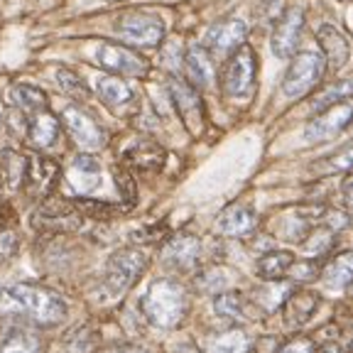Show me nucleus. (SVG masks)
<instances>
[{"instance_id":"f257e3e1","label":"nucleus","mask_w":353,"mask_h":353,"mask_svg":"<svg viewBox=\"0 0 353 353\" xmlns=\"http://www.w3.org/2000/svg\"><path fill=\"white\" fill-rule=\"evenodd\" d=\"M0 314L20 316L37 326H57L66 316V302L50 287L10 285L0 290Z\"/></svg>"},{"instance_id":"f03ea898","label":"nucleus","mask_w":353,"mask_h":353,"mask_svg":"<svg viewBox=\"0 0 353 353\" xmlns=\"http://www.w3.org/2000/svg\"><path fill=\"white\" fill-rule=\"evenodd\" d=\"M143 312L157 329H174L189 312V294L174 280H154L143 297Z\"/></svg>"},{"instance_id":"7ed1b4c3","label":"nucleus","mask_w":353,"mask_h":353,"mask_svg":"<svg viewBox=\"0 0 353 353\" xmlns=\"http://www.w3.org/2000/svg\"><path fill=\"white\" fill-rule=\"evenodd\" d=\"M145 255L140 250H118L110 255L108 265H105L103 280H101V297L103 299H118L125 294L130 285H135L145 270Z\"/></svg>"},{"instance_id":"20e7f679","label":"nucleus","mask_w":353,"mask_h":353,"mask_svg":"<svg viewBox=\"0 0 353 353\" xmlns=\"http://www.w3.org/2000/svg\"><path fill=\"white\" fill-rule=\"evenodd\" d=\"M326 72V59L319 52H299L290 66H287L285 79H282V94L287 99H302L307 96L316 83L321 81Z\"/></svg>"},{"instance_id":"39448f33","label":"nucleus","mask_w":353,"mask_h":353,"mask_svg":"<svg viewBox=\"0 0 353 353\" xmlns=\"http://www.w3.org/2000/svg\"><path fill=\"white\" fill-rule=\"evenodd\" d=\"M255 74H258V57L245 44V47H241L228 59L226 69H223V94L228 99H238V101L248 99L253 94Z\"/></svg>"},{"instance_id":"423d86ee","label":"nucleus","mask_w":353,"mask_h":353,"mask_svg":"<svg viewBox=\"0 0 353 353\" xmlns=\"http://www.w3.org/2000/svg\"><path fill=\"white\" fill-rule=\"evenodd\" d=\"M116 32L135 47H157L165 37V22L150 12H125L118 17Z\"/></svg>"},{"instance_id":"0eeeda50","label":"nucleus","mask_w":353,"mask_h":353,"mask_svg":"<svg viewBox=\"0 0 353 353\" xmlns=\"http://www.w3.org/2000/svg\"><path fill=\"white\" fill-rule=\"evenodd\" d=\"M96 61L103 66L105 72L118 74V77H145L150 72V61L143 54L113 42L101 44L96 50Z\"/></svg>"},{"instance_id":"6e6552de","label":"nucleus","mask_w":353,"mask_h":353,"mask_svg":"<svg viewBox=\"0 0 353 353\" xmlns=\"http://www.w3.org/2000/svg\"><path fill=\"white\" fill-rule=\"evenodd\" d=\"M61 123L66 125L69 135L74 138V143L79 148L94 152V150H101L105 145V130L88 116L86 110H81L79 105H69L61 113Z\"/></svg>"},{"instance_id":"1a4fd4ad","label":"nucleus","mask_w":353,"mask_h":353,"mask_svg":"<svg viewBox=\"0 0 353 353\" xmlns=\"http://www.w3.org/2000/svg\"><path fill=\"white\" fill-rule=\"evenodd\" d=\"M34 226H42L44 231H74L81 223V211L74 201L66 199H44L32 219Z\"/></svg>"},{"instance_id":"9d476101","label":"nucleus","mask_w":353,"mask_h":353,"mask_svg":"<svg viewBox=\"0 0 353 353\" xmlns=\"http://www.w3.org/2000/svg\"><path fill=\"white\" fill-rule=\"evenodd\" d=\"M245 37H248V28H245L243 20H238V17H233V20H221L209 28L204 47L211 54L233 57L241 47H245Z\"/></svg>"},{"instance_id":"9b49d317","label":"nucleus","mask_w":353,"mask_h":353,"mask_svg":"<svg viewBox=\"0 0 353 353\" xmlns=\"http://www.w3.org/2000/svg\"><path fill=\"white\" fill-rule=\"evenodd\" d=\"M351 121H353L351 103H341L329 110H321V113H316V116L309 121V125L304 128V140H307V143H324V140L339 135Z\"/></svg>"},{"instance_id":"f8f14e48","label":"nucleus","mask_w":353,"mask_h":353,"mask_svg":"<svg viewBox=\"0 0 353 353\" xmlns=\"http://www.w3.org/2000/svg\"><path fill=\"white\" fill-rule=\"evenodd\" d=\"M304 30V10L297 6L287 8L285 15L275 22V30H272V52L280 59H287L290 54H294L299 44V37H302Z\"/></svg>"},{"instance_id":"ddd939ff","label":"nucleus","mask_w":353,"mask_h":353,"mask_svg":"<svg viewBox=\"0 0 353 353\" xmlns=\"http://www.w3.org/2000/svg\"><path fill=\"white\" fill-rule=\"evenodd\" d=\"M170 96H172V103H174L176 113L182 116L184 125L192 132H199V128L204 123V105H201L196 88L189 81H184V79L174 77L170 81Z\"/></svg>"},{"instance_id":"4468645a","label":"nucleus","mask_w":353,"mask_h":353,"mask_svg":"<svg viewBox=\"0 0 353 353\" xmlns=\"http://www.w3.org/2000/svg\"><path fill=\"white\" fill-rule=\"evenodd\" d=\"M162 260L167 268L176 272H194L199 268V260H201V243L192 233H179L165 245Z\"/></svg>"},{"instance_id":"2eb2a0df","label":"nucleus","mask_w":353,"mask_h":353,"mask_svg":"<svg viewBox=\"0 0 353 353\" xmlns=\"http://www.w3.org/2000/svg\"><path fill=\"white\" fill-rule=\"evenodd\" d=\"M57 176H59V165L44 154H30L25 162V189L32 196H47L54 187Z\"/></svg>"},{"instance_id":"dca6fc26","label":"nucleus","mask_w":353,"mask_h":353,"mask_svg":"<svg viewBox=\"0 0 353 353\" xmlns=\"http://www.w3.org/2000/svg\"><path fill=\"white\" fill-rule=\"evenodd\" d=\"M216 228H219L223 236H231V238L253 236L255 228H258V214L245 204H233L219 216Z\"/></svg>"},{"instance_id":"f3484780","label":"nucleus","mask_w":353,"mask_h":353,"mask_svg":"<svg viewBox=\"0 0 353 353\" xmlns=\"http://www.w3.org/2000/svg\"><path fill=\"white\" fill-rule=\"evenodd\" d=\"M165 150L152 140H138L123 152V165L135 172H160L165 165Z\"/></svg>"},{"instance_id":"a211bd4d","label":"nucleus","mask_w":353,"mask_h":353,"mask_svg":"<svg viewBox=\"0 0 353 353\" xmlns=\"http://www.w3.org/2000/svg\"><path fill=\"white\" fill-rule=\"evenodd\" d=\"M66 179L72 184L74 192L79 194H91L94 189H99L101 184V165L94 154H77L74 162L69 165Z\"/></svg>"},{"instance_id":"6ab92c4d","label":"nucleus","mask_w":353,"mask_h":353,"mask_svg":"<svg viewBox=\"0 0 353 353\" xmlns=\"http://www.w3.org/2000/svg\"><path fill=\"white\" fill-rule=\"evenodd\" d=\"M316 304H319V294L314 290H297V292H290L282 304L285 309V324L290 329H302L312 314L316 312Z\"/></svg>"},{"instance_id":"aec40b11","label":"nucleus","mask_w":353,"mask_h":353,"mask_svg":"<svg viewBox=\"0 0 353 353\" xmlns=\"http://www.w3.org/2000/svg\"><path fill=\"white\" fill-rule=\"evenodd\" d=\"M316 39H319V47L324 52V59L331 69H341L343 64L351 57V47H348V39L343 37V32L339 28H334L331 22L321 25L319 32H316Z\"/></svg>"},{"instance_id":"412c9836","label":"nucleus","mask_w":353,"mask_h":353,"mask_svg":"<svg viewBox=\"0 0 353 353\" xmlns=\"http://www.w3.org/2000/svg\"><path fill=\"white\" fill-rule=\"evenodd\" d=\"M184 69H187L189 83L194 88H206L214 81V61H211V52L204 44H192L184 54Z\"/></svg>"},{"instance_id":"4be33fe9","label":"nucleus","mask_w":353,"mask_h":353,"mask_svg":"<svg viewBox=\"0 0 353 353\" xmlns=\"http://www.w3.org/2000/svg\"><path fill=\"white\" fill-rule=\"evenodd\" d=\"M44 341L30 326H15L6 334L0 343V353H42Z\"/></svg>"},{"instance_id":"5701e85b","label":"nucleus","mask_w":353,"mask_h":353,"mask_svg":"<svg viewBox=\"0 0 353 353\" xmlns=\"http://www.w3.org/2000/svg\"><path fill=\"white\" fill-rule=\"evenodd\" d=\"M28 138L39 150L52 148L57 143V138H59V118L47 113V110L32 116V121L28 125Z\"/></svg>"},{"instance_id":"b1692460","label":"nucleus","mask_w":353,"mask_h":353,"mask_svg":"<svg viewBox=\"0 0 353 353\" xmlns=\"http://www.w3.org/2000/svg\"><path fill=\"white\" fill-rule=\"evenodd\" d=\"M321 277H324L329 290H343V287L353 285V250H346V253L329 260L324 265Z\"/></svg>"},{"instance_id":"393cba45","label":"nucleus","mask_w":353,"mask_h":353,"mask_svg":"<svg viewBox=\"0 0 353 353\" xmlns=\"http://www.w3.org/2000/svg\"><path fill=\"white\" fill-rule=\"evenodd\" d=\"M10 101L12 105H17L20 110L30 113V116H37V113H44L47 110V94L42 88L32 86V83H15L10 88Z\"/></svg>"},{"instance_id":"a878e982","label":"nucleus","mask_w":353,"mask_h":353,"mask_svg":"<svg viewBox=\"0 0 353 353\" xmlns=\"http://www.w3.org/2000/svg\"><path fill=\"white\" fill-rule=\"evenodd\" d=\"M294 265V258L290 250H270L258 260V275L268 282H277L285 275H290V268Z\"/></svg>"},{"instance_id":"bb28decb","label":"nucleus","mask_w":353,"mask_h":353,"mask_svg":"<svg viewBox=\"0 0 353 353\" xmlns=\"http://www.w3.org/2000/svg\"><path fill=\"white\" fill-rule=\"evenodd\" d=\"M96 91H99L101 101L110 108H121L132 101V88L121 77H101L96 81Z\"/></svg>"},{"instance_id":"cd10ccee","label":"nucleus","mask_w":353,"mask_h":353,"mask_svg":"<svg viewBox=\"0 0 353 353\" xmlns=\"http://www.w3.org/2000/svg\"><path fill=\"white\" fill-rule=\"evenodd\" d=\"M216 307V314L223 316V319H231L236 324H245L250 319V312H248V299L243 297L241 292H223L216 297L214 302Z\"/></svg>"},{"instance_id":"c85d7f7f","label":"nucleus","mask_w":353,"mask_h":353,"mask_svg":"<svg viewBox=\"0 0 353 353\" xmlns=\"http://www.w3.org/2000/svg\"><path fill=\"white\" fill-rule=\"evenodd\" d=\"M348 99H353V79H341V81L331 83L329 88H324L314 101H312V110L321 113V110H329L334 105L346 103Z\"/></svg>"},{"instance_id":"c756f323","label":"nucleus","mask_w":353,"mask_h":353,"mask_svg":"<svg viewBox=\"0 0 353 353\" xmlns=\"http://www.w3.org/2000/svg\"><path fill=\"white\" fill-rule=\"evenodd\" d=\"M209 348L211 353H250V341L245 331L226 329L209 339Z\"/></svg>"},{"instance_id":"7c9ffc66","label":"nucleus","mask_w":353,"mask_h":353,"mask_svg":"<svg viewBox=\"0 0 353 353\" xmlns=\"http://www.w3.org/2000/svg\"><path fill=\"white\" fill-rule=\"evenodd\" d=\"M25 162L28 157H22V154H15V152H6L3 154V176H6L8 187H20L22 179H25Z\"/></svg>"},{"instance_id":"2f4dec72","label":"nucleus","mask_w":353,"mask_h":353,"mask_svg":"<svg viewBox=\"0 0 353 353\" xmlns=\"http://www.w3.org/2000/svg\"><path fill=\"white\" fill-rule=\"evenodd\" d=\"M17 248H20V238H17L12 223H0V268L15 258Z\"/></svg>"},{"instance_id":"473e14b6","label":"nucleus","mask_w":353,"mask_h":353,"mask_svg":"<svg viewBox=\"0 0 353 353\" xmlns=\"http://www.w3.org/2000/svg\"><path fill=\"white\" fill-rule=\"evenodd\" d=\"M66 351L69 353H94L96 351V336L88 331V326H81L66 339Z\"/></svg>"},{"instance_id":"72a5a7b5","label":"nucleus","mask_w":353,"mask_h":353,"mask_svg":"<svg viewBox=\"0 0 353 353\" xmlns=\"http://www.w3.org/2000/svg\"><path fill=\"white\" fill-rule=\"evenodd\" d=\"M57 83H59V88L64 91V94L74 96V99H86L88 96L86 83H83L74 72H69V69H59V72H57Z\"/></svg>"},{"instance_id":"f704fd0d","label":"nucleus","mask_w":353,"mask_h":353,"mask_svg":"<svg viewBox=\"0 0 353 353\" xmlns=\"http://www.w3.org/2000/svg\"><path fill=\"white\" fill-rule=\"evenodd\" d=\"M321 272H324V265H321L319 260H302V263H294L292 268H290V275H292L294 280H299V282L316 280Z\"/></svg>"},{"instance_id":"c9c22d12","label":"nucleus","mask_w":353,"mask_h":353,"mask_svg":"<svg viewBox=\"0 0 353 353\" xmlns=\"http://www.w3.org/2000/svg\"><path fill=\"white\" fill-rule=\"evenodd\" d=\"M334 245V231L331 228H319V231H312L307 238V248L309 253H314V255H324L326 250Z\"/></svg>"},{"instance_id":"e433bc0d","label":"nucleus","mask_w":353,"mask_h":353,"mask_svg":"<svg viewBox=\"0 0 353 353\" xmlns=\"http://www.w3.org/2000/svg\"><path fill=\"white\" fill-rule=\"evenodd\" d=\"M324 167L326 172H353V143L341 148L336 154H331Z\"/></svg>"},{"instance_id":"4c0bfd02","label":"nucleus","mask_w":353,"mask_h":353,"mask_svg":"<svg viewBox=\"0 0 353 353\" xmlns=\"http://www.w3.org/2000/svg\"><path fill=\"white\" fill-rule=\"evenodd\" d=\"M113 176H116V184H118V189H121V196L125 199V204L130 206V204H135V179H132V174L125 170V167H116L113 170Z\"/></svg>"},{"instance_id":"58836bf2","label":"nucleus","mask_w":353,"mask_h":353,"mask_svg":"<svg viewBox=\"0 0 353 353\" xmlns=\"http://www.w3.org/2000/svg\"><path fill=\"white\" fill-rule=\"evenodd\" d=\"M74 204H77V209L81 211V214H91V216H96V219H105V216H113L118 211L116 206L103 204V201H91V199H77Z\"/></svg>"},{"instance_id":"ea45409f","label":"nucleus","mask_w":353,"mask_h":353,"mask_svg":"<svg viewBox=\"0 0 353 353\" xmlns=\"http://www.w3.org/2000/svg\"><path fill=\"white\" fill-rule=\"evenodd\" d=\"M277 353H314V348H312V339L294 336V339H290Z\"/></svg>"},{"instance_id":"a19ab883","label":"nucleus","mask_w":353,"mask_h":353,"mask_svg":"<svg viewBox=\"0 0 353 353\" xmlns=\"http://www.w3.org/2000/svg\"><path fill=\"white\" fill-rule=\"evenodd\" d=\"M343 201L353 211V176H348L346 182H343Z\"/></svg>"},{"instance_id":"79ce46f5","label":"nucleus","mask_w":353,"mask_h":353,"mask_svg":"<svg viewBox=\"0 0 353 353\" xmlns=\"http://www.w3.org/2000/svg\"><path fill=\"white\" fill-rule=\"evenodd\" d=\"M113 353H148V351H145V348H138V346H121Z\"/></svg>"},{"instance_id":"37998d69","label":"nucleus","mask_w":353,"mask_h":353,"mask_svg":"<svg viewBox=\"0 0 353 353\" xmlns=\"http://www.w3.org/2000/svg\"><path fill=\"white\" fill-rule=\"evenodd\" d=\"M314 353H339V348L334 346V343H326V346H321V348H316Z\"/></svg>"},{"instance_id":"c03bdc74","label":"nucleus","mask_w":353,"mask_h":353,"mask_svg":"<svg viewBox=\"0 0 353 353\" xmlns=\"http://www.w3.org/2000/svg\"><path fill=\"white\" fill-rule=\"evenodd\" d=\"M176 353H201V351H199L196 346H189V343H187V346H179V351H176Z\"/></svg>"},{"instance_id":"a18cd8bd","label":"nucleus","mask_w":353,"mask_h":353,"mask_svg":"<svg viewBox=\"0 0 353 353\" xmlns=\"http://www.w3.org/2000/svg\"><path fill=\"white\" fill-rule=\"evenodd\" d=\"M6 184V176H3V167H0V187Z\"/></svg>"},{"instance_id":"49530a36","label":"nucleus","mask_w":353,"mask_h":353,"mask_svg":"<svg viewBox=\"0 0 353 353\" xmlns=\"http://www.w3.org/2000/svg\"><path fill=\"white\" fill-rule=\"evenodd\" d=\"M348 353H353V341H351V343H348Z\"/></svg>"},{"instance_id":"de8ad7c7","label":"nucleus","mask_w":353,"mask_h":353,"mask_svg":"<svg viewBox=\"0 0 353 353\" xmlns=\"http://www.w3.org/2000/svg\"><path fill=\"white\" fill-rule=\"evenodd\" d=\"M108 3H118V0H108Z\"/></svg>"},{"instance_id":"09e8293b","label":"nucleus","mask_w":353,"mask_h":353,"mask_svg":"<svg viewBox=\"0 0 353 353\" xmlns=\"http://www.w3.org/2000/svg\"><path fill=\"white\" fill-rule=\"evenodd\" d=\"M341 3H351V0H341Z\"/></svg>"}]
</instances>
